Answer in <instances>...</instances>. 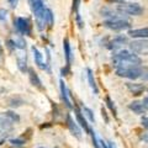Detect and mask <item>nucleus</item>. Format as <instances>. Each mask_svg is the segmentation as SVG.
Segmentation results:
<instances>
[{
  "mask_svg": "<svg viewBox=\"0 0 148 148\" xmlns=\"http://www.w3.org/2000/svg\"><path fill=\"white\" fill-rule=\"evenodd\" d=\"M112 64L116 68L127 67V66H141L142 59L137 54L130 51H120L112 57Z\"/></svg>",
  "mask_w": 148,
  "mask_h": 148,
  "instance_id": "1",
  "label": "nucleus"
},
{
  "mask_svg": "<svg viewBox=\"0 0 148 148\" xmlns=\"http://www.w3.org/2000/svg\"><path fill=\"white\" fill-rule=\"evenodd\" d=\"M145 72H146V69L141 66H127V67L116 68V75L117 77L126 78V79H131V80L140 79Z\"/></svg>",
  "mask_w": 148,
  "mask_h": 148,
  "instance_id": "2",
  "label": "nucleus"
},
{
  "mask_svg": "<svg viewBox=\"0 0 148 148\" xmlns=\"http://www.w3.org/2000/svg\"><path fill=\"white\" fill-rule=\"evenodd\" d=\"M116 10L123 15H131V16H140L143 14V8L137 3H130V1H120L116 5Z\"/></svg>",
  "mask_w": 148,
  "mask_h": 148,
  "instance_id": "3",
  "label": "nucleus"
},
{
  "mask_svg": "<svg viewBox=\"0 0 148 148\" xmlns=\"http://www.w3.org/2000/svg\"><path fill=\"white\" fill-rule=\"evenodd\" d=\"M104 26L106 29H110L112 31H122V30H126L130 29V21H127L126 18H123L122 16L120 17H114V18H109L104 22Z\"/></svg>",
  "mask_w": 148,
  "mask_h": 148,
  "instance_id": "4",
  "label": "nucleus"
},
{
  "mask_svg": "<svg viewBox=\"0 0 148 148\" xmlns=\"http://www.w3.org/2000/svg\"><path fill=\"white\" fill-rule=\"evenodd\" d=\"M130 49L137 56H148V38H137L130 43Z\"/></svg>",
  "mask_w": 148,
  "mask_h": 148,
  "instance_id": "5",
  "label": "nucleus"
},
{
  "mask_svg": "<svg viewBox=\"0 0 148 148\" xmlns=\"http://www.w3.org/2000/svg\"><path fill=\"white\" fill-rule=\"evenodd\" d=\"M14 25H15L16 30L20 32L21 35L31 36L32 26H31V22L27 17H16L15 20H14Z\"/></svg>",
  "mask_w": 148,
  "mask_h": 148,
  "instance_id": "6",
  "label": "nucleus"
},
{
  "mask_svg": "<svg viewBox=\"0 0 148 148\" xmlns=\"http://www.w3.org/2000/svg\"><path fill=\"white\" fill-rule=\"evenodd\" d=\"M16 62L18 69L25 73L27 71V56L25 49H16Z\"/></svg>",
  "mask_w": 148,
  "mask_h": 148,
  "instance_id": "7",
  "label": "nucleus"
},
{
  "mask_svg": "<svg viewBox=\"0 0 148 148\" xmlns=\"http://www.w3.org/2000/svg\"><path fill=\"white\" fill-rule=\"evenodd\" d=\"M127 43V37L126 36H116L114 40H111L110 42L108 43V47L112 51H116L120 49L123 45Z\"/></svg>",
  "mask_w": 148,
  "mask_h": 148,
  "instance_id": "8",
  "label": "nucleus"
},
{
  "mask_svg": "<svg viewBox=\"0 0 148 148\" xmlns=\"http://www.w3.org/2000/svg\"><path fill=\"white\" fill-rule=\"evenodd\" d=\"M67 125H68V128H69V131L72 132L73 136H75L77 138L82 137V130H80L79 126H78V122H75L71 117V115H68L67 116Z\"/></svg>",
  "mask_w": 148,
  "mask_h": 148,
  "instance_id": "9",
  "label": "nucleus"
},
{
  "mask_svg": "<svg viewBox=\"0 0 148 148\" xmlns=\"http://www.w3.org/2000/svg\"><path fill=\"white\" fill-rule=\"evenodd\" d=\"M127 35L132 38H148V27H142V29H133L128 30Z\"/></svg>",
  "mask_w": 148,
  "mask_h": 148,
  "instance_id": "10",
  "label": "nucleus"
},
{
  "mask_svg": "<svg viewBox=\"0 0 148 148\" xmlns=\"http://www.w3.org/2000/svg\"><path fill=\"white\" fill-rule=\"evenodd\" d=\"M32 53H34V59H35V63L37 64V67H40L41 69H47V64L43 62V56L38 51V48L34 46L32 47Z\"/></svg>",
  "mask_w": 148,
  "mask_h": 148,
  "instance_id": "11",
  "label": "nucleus"
},
{
  "mask_svg": "<svg viewBox=\"0 0 148 148\" xmlns=\"http://www.w3.org/2000/svg\"><path fill=\"white\" fill-rule=\"evenodd\" d=\"M128 109L137 115H143L147 112V109L142 104V101H132V103L128 104Z\"/></svg>",
  "mask_w": 148,
  "mask_h": 148,
  "instance_id": "12",
  "label": "nucleus"
},
{
  "mask_svg": "<svg viewBox=\"0 0 148 148\" xmlns=\"http://www.w3.org/2000/svg\"><path fill=\"white\" fill-rule=\"evenodd\" d=\"M59 84H61V96H62V100L64 101V104H66L67 108L72 109V103H71V100H69V91L67 89L66 83H64L63 80H61Z\"/></svg>",
  "mask_w": 148,
  "mask_h": 148,
  "instance_id": "13",
  "label": "nucleus"
},
{
  "mask_svg": "<svg viewBox=\"0 0 148 148\" xmlns=\"http://www.w3.org/2000/svg\"><path fill=\"white\" fill-rule=\"evenodd\" d=\"M86 78H88V83H89V85L91 88V90L94 91L95 95L99 94V88L96 85V82H95V78H94V74H92V71L90 68L86 69Z\"/></svg>",
  "mask_w": 148,
  "mask_h": 148,
  "instance_id": "14",
  "label": "nucleus"
},
{
  "mask_svg": "<svg viewBox=\"0 0 148 148\" xmlns=\"http://www.w3.org/2000/svg\"><path fill=\"white\" fill-rule=\"evenodd\" d=\"M75 117H77V122L79 123V126L82 128H84V131L86 133H89L90 127H89V125H88V122H86V119L84 117V115L82 114V111L75 110Z\"/></svg>",
  "mask_w": 148,
  "mask_h": 148,
  "instance_id": "15",
  "label": "nucleus"
},
{
  "mask_svg": "<svg viewBox=\"0 0 148 148\" xmlns=\"http://www.w3.org/2000/svg\"><path fill=\"white\" fill-rule=\"evenodd\" d=\"M63 49H64V57H66V61H67V66L69 67V64L72 62V48H71V45H69L68 38H64L63 41Z\"/></svg>",
  "mask_w": 148,
  "mask_h": 148,
  "instance_id": "16",
  "label": "nucleus"
},
{
  "mask_svg": "<svg viewBox=\"0 0 148 148\" xmlns=\"http://www.w3.org/2000/svg\"><path fill=\"white\" fill-rule=\"evenodd\" d=\"M127 88H128V90L132 92L133 95H141L143 91L146 90V88L145 85H142V84H133V83H127Z\"/></svg>",
  "mask_w": 148,
  "mask_h": 148,
  "instance_id": "17",
  "label": "nucleus"
},
{
  "mask_svg": "<svg viewBox=\"0 0 148 148\" xmlns=\"http://www.w3.org/2000/svg\"><path fill=\"white\" fill-rule=\"evenodd\" d=\"M29 75H30L31 84L34 86H37V88H40V89H42V85H41L42 83H41L38 75H37V73L35 71H32V69H29Z\"/></svg>",
  "mask_w": 148,
  "mask_h": 148,
  "instance_id": "18",
  "label": "nucleus"
},
{
  "mask_svg": "<svg viewBox=\"0 0 148 148\" xmlns=\"http://www.w3.org/2000/svg\"><path fill=\"white\" fill-rule=\"evenodd\" d=\"M12 121H10L9 119H3V120H0V130H1L3 132H8V131H10L11 127H12Z\"/></svg>",
  "mask_w": 148,
  "mask_h": 148,
  "instance_id": "19",
  "label": "nucleus"
},
{
  "mask_svg": "<svg viewBox=\"0 0 148 148\" xmlns=\"http://www.w3.org/2000/svg\"><path fill=\"white\" fill-rule=\"evenodd\" d=\"M45 18H46V25H48V27H52L54 24V15L51 9H46Z\"/></svg>",
  "mask_w": 148,
  "mask_h": 148,
  "instance_id": "20",
  "label": "nucleus"
},
{
  "mask_svg": "<svg viewBox=\"0 0 148 148\" xmlns=\"http://www.w3.org/2000/svg\"><path fill=\"white\" fill-rule=\"evenodd\" d=\"M82 114L84 115V117H86L90 122H95V117H94V112L92 110L86 108V106H82Z\"/></svg>",
  "mask_w": 148,
  "mask_h": 148,
  "instance_id": "21",
  "label": "nucleus"
},
{
  "mask_svg": "<svg viewBox=\"0 0 148 148\" xmlns=\"http://www.w3.org/2000/svg\"><path fill=\"white\" fill-rule=\"evenodd\" d=\"M14 43H15V48L16 49H25L26 48V41L22 37H16L14 38Z\"/></svg>",
  "mask_w": 148,
  "mask_h": 148,
  "instance_id": "22",
  "label": "nucleus"
},
{
  "mask_svg": "<svg viewBox=\"0 0 148 148\" xmlns=\"http://www.w3.org/2000/svg\"><path fill=\"white\" fill-rule=\"evenodd\" d=\"M4 117L9 119V120H10V121H12L14 123L20 121V117H18V115H17V114H15L14 111H6V112L4 114Z\"/></svg>",
  "mask_w": 148,
  "mask_h": 148,
  "instance_id": "23",
  "label": "nucleus"
},
{
  "mask_svg": "<svg viewBox=\"0 0 148 148\" xmlns=\"http://www.w3.org/2000/svg\"><path fill=\"white\" fill-rule=\"evenodd\" d=\"M106 105L109 106V109L111 110V112H114V116L116 117V114H117V111H116V106H115L114 101L110 99V96H106Z\"/></svg>",
  "mask_w": 148,
  "mask_h": 148,
  "instance_id": "24",
  "label": "nucleus"
},
{
  "mask_svg": "<svg viewBox=\"0 0 148 148\" xmlns=\"http://www.w3.org/2000/svg\"><path fill=\"white\" fill-rule=\"evenodd\" d=\"M89 133H90V136H91V141H92V145H94V148H100V143H99L98 137H96L95 131H94V130H90Z\"/></svg>",
  "mask_w": 148,
  "mask_h": 148,
  "instance_id": "25",
  "label": "nucleus"
},
{
  "mask_svg": "<svg viewBox=\"0 0 148 148\" xmlns=\"http://www.w3.org/2000/svg\"><path fill=\"white\" fill-rule=\"evenodd\" d=\"M26 143V141H24L22 138H14V140H10V145L14 147H22Z\"/></svg>",
  "mask_w": 148,
  "mask_h": 148,
  "instance_id": "26",
  "label": "nucleus"
},
{
  "mask_svg": "<svg viewBox=\"0 0 148 148\" xmlns=\"http://www.w3.org/2000/svg\"><path fill=\"white\" fill-rule=\"evenodd\" d=\"M99 143H100V147H103V148H114V145L111 142H109V145L105 143L104 141H99Z\"/></svg>",
  "mask_w": 148,
  "mask_h": 148,
  "instance_id": "27",
  "label": "nucleus"
},
{
  "mask_svg": "<svg viewBox=\"0 0 148 148\" xmlns=\"http://www.w3.org/2000/svg\"><path fill=\"white\" fill-rule=\"evenodd\" d=\"M6 14H8L6 10H4V9H0V20H5V18H6Z\"/></svg>",
  "mask_w": 148,
  "mask_h": 148,
  "instance_id": "28",
  "label": "nucleus"
},
{
  "mask_svg": "<svg viewBox=\"0 0 148 148\" xmlns=\"http://www.w3.org/2000/svg\"><path fill=\"white\" fill-rule=\"evenodd\" d=\"M77 22H78V25H79V27L82 29L84 24H83V21H82V17H80V15H79V12H77Z\"/></svg>",
  "mask_w": 148,
  "mask_h": 148,
  "instance_id": "29",
  "label": "nucleus"
},
{
  "mask_svg": "<svg viewBox=\"0 0 148 148\" xmlns=\"http://www.w3.org/2000/svg\"><path fill=\"white\" fill-rule=\"evenodd\" d=\"M142 125H143V127H146L148 130V116L142 117Z\"/></svg>",
  "mask_w": 148,
  "mask_h": 148,
  "instance_id": "30",
  "label": "nucleus"
},
{
  "mask_svg": "<svg viewBox=\"0 0 148 148\" xmlns=\"http://www.w3.org/2000/svg\"><path fill=\"white\" fill-rule=\"evenodd\" d=\"M142 104L145 105V108L148 110V96H146L145 99H143V101H142Z\"/></svg>",
  "mask_w": 148,
  "mask_h": 148,
  "instance_id": "31",
  "label": "nucleus"
},
{
  "mask_svg": "<svg viewBox=\"0 0 148 148\" xmlns=\"http://www.w3.org/2000/svg\"><path fill=\"white\" fill-rule=\"evenodd\" d=\"M141 140L145 141V142H148V132L147 133H143V136L141 137Z\"/></svg>",
  "mask_w": 148,
  "mask_h": 148,
  "instance_id": "32",
  "label": "nucleus"
},
{
  "mask_svg": "<svg viewBox=\"0 0 148 148\" xmlns=\"http://www.w3.org/2000/svg\"><path fill=\"white\" fill-rule=\"evenodd\" d=\"M101 112H103V116L105 117V121H106V122H108V121H109V119H108V116H106V111L104 110V108H103V109H101Z\"/></svg>",
  "mask_w": 148,
  "mask_h": 148,
  "instance_id": "33",
  "label": "nucleus"
},
{
  "mask_svg": "<svg viewBox=\"0 0 148 148\" xmlns=\"http://www.w3.org/2000/svg\"><path fill=\"white\" fill-rule=\"evenodd\" d=\"M141 78H142L143 80H148V72H145V73H143V75H142Z\"/></svg>",
  "mask_w": 148,
  "mask_h": 148,
  "instance_id": "34",
  "label": "nucleus"
},
{
  "mask_svg": "<svg viewBox=\"0 0 148 148\" xmlns=\"http://www.w3.org/2000/svg\"><path fill=\"white\" fill-rule=\"evenodd\" d=\"M67 73H68V66H67V68L62 69V75H67Z\"/></svg>",
  "mask_w": 148,
  "mask_h": 148,
  "instance_id": "35",
  "label": "nucleus"
},
{
  "mask_svg": "<svg viewBox=\"0 0 148 148\" xmlns=\"http://www.w3.org/2000/svg\"><path fill=\"white\" fill-rule=\"evenodd\" d=\"M3 54H4V49H3V46L0 45V59H3Z\"/></svg>",
  "mask_w": 148,
  "mask_h": 148,
  "instance_id": "36",
  "label": "nucleus"
},
{
  "mask_svg": "<svg viewBox=\"0 0 148 148\" xmlns=\"http://www.w3.org/2000/svg\"><path fill=\"white\" fill-rule=\"evenodd\" d=\"M40 148H45V147H40Z\"/></svg>",
  "mask_w": 148,
  "mask_h": 148,
  "instance_id": "37",
  "label": "nucleus"
},
{
  "mask_svg": "<svg viewBox=\"0 0 148 148\" xmlns=\"http://www.w3.org/2000/svg\"><path fill=\"white\" fill-rule=\"evenodd\" d=\"M1 143H3V142H0V145H1Z\"/></svg>",
  "mask_w": 148,
  "mask_h": 148,
  "instance_id": "38",
  "label": "nucleus"
}]
</instances>
